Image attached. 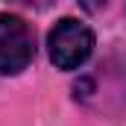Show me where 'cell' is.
Masks as SVG:
<instances>
[{
  "mask_svg": "<svg viewBox=\"0 0 126 126\" xmlns=\"http://www.w3.org/2000/svg\"><path fill=\"white\" fill-rule=\"evenodd\" d=\"M35 56V35L21 15L0 12V73L15 76Z\"/></svg>",
  "mask_w": 126,
  "mask_h": 126,
  "instance_id": "cell-2",
  "label": "cell"
},
{
  "mask_svg": "<svg viewBox=\"0 0 126 126\" xmlns=\"http://www.w3.org/2000/svg\"><path fill=\"white\" fill-rule=\"evenodd\" d=\"M47 50H50V62L59 70H76L79 64L88 62L94 50V32L88 24L76 18H62L47 35Z\"/></svg>",
  "mask_w": 126,
  "mask_h": 126,
  "instance_id": "cell-1",
  "label": "cell"
}]
</instances>
